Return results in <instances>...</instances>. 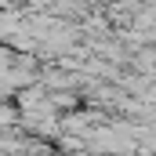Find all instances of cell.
Returning <instances> with one entry per match:
<instances>
[{
	"instance_id": "1",
	"label": "cell",
	"mask_w": 156,
	"mask_h": 156,
	"mask_svg": "<svg viewBox=\"0 0 156 156\" xmlns=\"http://www.w3.org/2000/svg\"><path fill=\"white\" fill-rule=\"evenodd\" d=\"M15 116H18V113H15L11 105H0V123H15Z\"/></svg>"
}]
</instances>
